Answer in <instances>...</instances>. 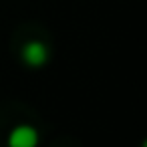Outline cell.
<instances>
[{"mask_svg":"<svg viewBox=\"0 0 147 147\" xmlns=\"http://www.w3.org/2000/svg\"><path fill=\"white\" fill-rule=\"evenodd\" d=\"M20 59L26 67L38 69V67L47 65V61H49V47L42 40H28L20 51Z\"/></svg>","mask_w":147,"mask_h":147,"instance_id":"6da1fadb","label":"cell"},{"mask_svg":"<svg viewBox=\"0 0 147 147\" xmlns=\"http://www.w3.org/2000/svg\"><path fill=\"white\" fill-rule=\"evenodd\" d=\"M8 147H36L38 145V131L32 125H16L8 133Z\"/></svg>","mask_w":147,"mask_h":147,"instance_id":"7a4b0ae2","label":"cell"}]
</instances>
